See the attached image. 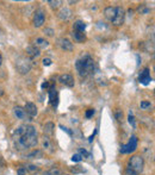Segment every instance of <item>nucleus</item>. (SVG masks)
Returning <instances> with one entry per match:
<instances>
[{"label":"nucleus","instance_id":"nucleus-1","mask_svg":"<svg viewBox=\"0 0 155 175\" xmlns=\"http://www.w3.org/2000/svg\"><path fill=\"white\" fill-rule=\"evenodd\" d=\"M37 142L38 140H37L36 128L32 125H25L24 132L18 137H16V147L19 150H25V149L36 147Z\"/></svg>","mask_w":155,"mask_h":175},{"label":"nucleus","instance_id":"nucleus-2","mask_svg":"<svg viewBox=\"0 0 155 175\" xmlns=\"http://www.w3.org/2000/svg\"><path fill=\"white\" fill-rule=\"evenodd\" d=\"M75 67H76V70H78V73H79L81 78H86L88 75L93 74V72H94V61L91 57V55L85 54L76 61Z\"/></svg>","mask_w":155,"mask_h":175},{"label":"nucleus","instance_id":"nucleus-3","mask_svg":"<svg viewBox=\"0 0 155 175\" xmlns=\"http://www.w3.org/2000/svg\"><path fill=\"white\" fill-rule=\"evenodd\" d=\"M32 67V61L27 56H19L16 60V68L20 74H27Z\"/></svg>","mask_w":155,"mask_h":175},{"label":"nucleus","instance_id":"nucleus-4","mask_svg":"<svg viewBox=\"0 0 155 175\" xmlns=\"http://www.w3.org/2000/svg\"><path fill=\"white\" fill-rule=\"evenodd\" d=\"M129 168L133 169L134 172H136L137 174L138 173H141L143 168H144V161H143V157L140 155H135L133 156L131 158H130V161H129Z\"/></svg>","mask_w":155,"mask_h":175},{"label":"nucleus","instance_id":"nucleus-5","mask_svg":"<svg viewBox=\"0 0 155 175\" xmlns=\"http://www.w3.org/2000/svg\"><path fill=\"white\" fill-rule=\"evenodd\" d=\"M136 148H137V137L133 136L128 144H124L121 147V153L122 154H131L135 151Z\"/></svg>","mask_w":155,"mask_h":175},{"label":"nucleus","instance_id":"nucleus-6","mask_svg":"<svg viewBox=\"0 0 155 175\" xmlns=\"http://www.w3.org/2000/svg\"><path fill=\"white\" fill-rule=\"evenodd\" d=\"M46 21V13L43 10H37L34 14V25L35 27H41Z\"/></svg>","mask_w":155,"mask_h":175},{"label":"nucleus","instance_id":"nucleus-7","mask_svg":"<svg viewBox=\"0 0 155 175\" xmlns=\"http://www.w3.org/2000/svg\"><path fill=\"white\" fill-rule=\"evenodd\" d=\"M124 18H125V12H124V10H123V7H117V12H116V16L114 20L111 21L114 25L116 26H121L122 24L124 23Z\"/></svg>","mask_w":155,"mask_h":175},{"label":"nucleus","instance_id":"nucleus-8","mask_svg":"<svg viewBox=\"0 0 155 175\" xmlns=\"http://www.w3.org/2000/svg\"><path fill=\"white\" fill-rule=\"evenodd\" d=\"M24 110H25V112H27V115L30 117V118H34L37 116L38 113V110H37V106L35 105L34 102H27L25 104V106H24Z\"/></svg>","mask_w":155,"mask_h":175},{"label":"nucleus","instance_id":"nucleus-9","mask_svg":"<svg viewBox=\"0 0 155 175\" xmlns=\"http://www.w3.org/2000/svg\"><path fill=\"white\" fill-rule=\"evenodd\" d=\"M138 80H140V83L142 85H148L149 82H152V76H150V73H149L148 68H144L141 72V74L138 76Z\"/></svg>","mask_w":155,"mask_h":175},{"label":"nucleus","instance_id":"nucleus-10","mask_svg":"<svg viewBox=\"0 0 155 175\" xmlns=\"http://www.w3.org/2000/svg\"><path fill=\"white\" fill-rule=\"evenodd\" d=\"M59 81H60L62 85L67 86V87H73L74 86V79L70 74H62L60 75L59 78Z\"/></svg>","mask_w":155,"mask_h":175},{"label":"nucleus","instance_id":"nucleus-11","mask_svg":"<svg viewBox=\"0 0 155 175\" xmlns=\"http://www.w3.org/2000/svg\"><path fill=\"white\" fill-rule=\"evenodd\" d=\"M59 45H60L61 49L65 50V51H72V50L74 49L73 43L69 40H67V38H60V40H59Z\"/></svg>","mask_w":155,"mask_h":175},{"label":"nucleus","instance_id":"nucleus-12","mask_svg":"<svg viewBox=\"0 0 155 175\" xmlns=\"http://www.w3.org/2000/svg\"><path fill=\"white\" fill-rule=\"evenodd\" d=\"M13 110H14V115H16V117H17L18 119H22V121H31V119H30V117L27 115L25 110H24L23 107H20V106H16Z\"/></svg>","mask_w":155,"mask_h":175},{"label":"nucleus","instance_id":"nucleus-13","mask_svg":"<svg viewBox=\"0 0 155 175\" xmlns=\"http://www.w3.org/2000/svg\"><path fill=\"white\" fill-rule=\"evenodd\" d=\"M72 14H73V12H72V10L69 7H61L57 16H59V18L61 20H68L72 17Z\"/></svg>","mask_w":155,"mask_h":175},{"label":"nucleus","instance_id":"nucleus-14","mask_svg":"<svg viewBox=\"0 0 155 175\" xmlns=\"http://www.w3.org/2000/svg\"><path fill=\"white\" fill-rule=\"evenodd\" d=\"M27 55L29 56V59H35L41 55V50L35 45H29L27 48Z\"/></svg>","mask_w":155,"mask_h":175},{"label":"nucleus","instance_id":"nucleus-15","mask_svg":"<svg viewBox=\"0 0 155 175\" xmlns=\"http://www.w3.org/2000/svg\"><path fill=\"white\" fill-rule=\"evenodd\" d=\"M116 12H117V7H114V6H109L104 10V14H105L106 19H109L110 21L114 20V18H115V16H116Z\"/></svg>","mask_w":155,"mask_h":175},{"label":"nucleus","instance_id":"nucleus-16","mask_svg":"<svg viewBox=\"0 0 155 175\" xmlns=\"http://www.w3.org/2000/svg\"><path fill=\"white\" fill-rule=\"evenodd\" d=\"M86 23L84 20H76L74 24H73V29L74 31H80V32H85V29H86Z\"/></svg>","mask_w":155,"mask_h":175},{"label":"nucleus","instance_id":"nucleus-17","mask_svg":"<svg viewBox=\"0 0 155 175\" xmlns=\"http://www.w3.org/2000/svg\"><path fill=\"white\" fill-rule=\"evenodd\" d=\"M34 45L35 47H37L41 50V49H46V48H48V45H49V42H48L46 38H42V37H40V38H37V40H36Z\"/></svg>","mask_w":155,"mask_h":175},{"label":"nucleus","instance_id":"nucleus-18","mask_svg":"<svg viewBox=\"0 0 155 175\" xmlns=\"http://www.w3.org/2000/svg\"><path fill=\"white\" fill-rule=\"evenodd\" d=\"M43 148L46 149L49 153H53L54 151V148H53V143L50 141V138L48 136H44L43 137Z\"/></svg>","mask_w":155,"mask_h":175},{"label":"nucleus","instance_id":"nucleus-19","mask_svg":"<svg viewBox=\"0 0 155 175\" xmlns=\"http://www.w3.org/2000/svg\"><path fill=\"white\" fill-rule=\"evenodd\" d=\"M54 129H55L54 123L49 121V123H47V124L44 125V128H43V131H44L46 136H53V135H54Z\"/></svg>","mask_w":155,"mask_h":175},{"label":"nucleus","instance_id":"nucleus-20","mask_svg":"<svg viewBox=\"0 0 155 175\" xmlns=\"http://www.w3.org/2000/svg\"><path fill=\"white\" fill-rule=\"evenodd\" d=\"M73 37H74V40L76 42H85L86 40V35L85 32H80V31H74L73 32Z\"/></svg>","mask_w":155,"mask_h":175},{"label":"nucleus","instance_id":"nucleus-21","mask_svg":"<svg viewBox=\"0 0 155 175\" xmlns=\"http://www.w3.org/2000/svg\"><path fill=\"white\" fill-rule=\"evenodd\" d=\"M54 100H56V102H57V93H56L55 87L53 86V87H50V89H49V101L51 104H54Z\"/></svg>","mask_w":155,"mask_h":175},{"label":"nucleus","instance_id":"nucleus-22","mask_svg":"<svg viewBox=\"0 0 155 175\" xmlns=\"http://www.w3.org/2000/svg\"><path fill=\"white\" fill-rule=\"evenodd\" d=\"M42 156H43V153L41 150H34L32 153L27 154V158H41Z\"/></svg>","mask_w":155,"mask_h":175},{"label":"nucleus","instance_id":"nucleus-23","mask_svg":"<svg viewBox=\"0 0 155 175\" xmlns=\"http://www.w3.org/2000/svg\"><path fill=\"white\" fill-rule=\"evenodd\" d=\"M43 175H60V170L56 168V167H53V168H50L47 172H44Z\"/></svg>","mask_w":155,"mask_h":175},{"label":"nucleus","instance_id":"nucleus-24","mask_svg":"<svg viewBox=\"0 0 155 175\" xmlns=\"http://www.w3.org/2000/svg\"><path fill=\"white\" fill-rule=\"evenodd\" d=\"M140 107H141L142 110H147V108L152 107V104H150V101L143 100V101H141V104H140Z\"/></svg>","mask_w":155,"mask_h":175},{"label":"nucleus","instance_id":"nucleus-25","mask_svg":"<svg viewBox=\"0 0 155 175\" xmlns=\"http://www.w3.org/2000/svg\"><path fill=\"white\" fill-rule=\"evenodd\" d=\"M48 4L50 5V7L51 8H57V7H60V5L62 4V1H60V0H56V1H48Z\"/></svg>","mask_w":155,"mask_h":175},{"label":"nucleus","instance_id":"nucleus-26","mask_svg":"<svg viewBox=\"0 0 155 175\" xmlns=\"http://www.w3.org/2000/svg\"><path fill=\"white\" fill-rule=\"evenodd\" d=\"M115 116H116V119L121 121L122 118H123V112H122V110H117V111H116V113H115Z\"/></svg>","mask_w":155,"mask_h":175},{"label":"nucleus","instance_id":"nucleus-27","mask_svg":"<svg viewBox=\"0 0 155 175\" xmlns=\"http://www.w3.org/2000/svg\"><path fill=\"white\" fill-rule=\"evenodd\" d=\"M82 160V156L80 154H75V155L72 156V161L73 162H80Z\"/></svg>","mask_w":155,"mask_h":175},{"label":"nucleus","instance_id":"nucleus-28","mask_svg":"<svg viewBox=\"0 0 155 175\" xmlns=\"http://www.w3.org/2000/svg\"><path fill=\"white\" fill-rule=\"evenodd\" d=\"M17 174L18 175H27V168H24V167H19V168L17 169Z\"/></svg>","mask_w":155,"mask_h":175},{"label":"nucleus","instance_id":"nucleus-29","mask_svg":"<svg viewBox=\"0 0 155 175\" xmlns=\"http://www.w3.org/2000/svg\"><path fill=\"white\" fill-rule=\"evenodd\" d=\"M94 115V110H93V108H90V110H87V111H86V118H91V117H92V116Z\"/></svg>","mask_w":155,"mask_h":175},{"label":"nucleus","instance_id":"nucleus-30","mask_svg":"<svg viewBox=\"0 0 155 175\" xmlns=\"http://www.w3.org/2000/svg\"><path fill=\"white\" fill-rule=\"evenodd\" d=\"M123 175H138V174H137L136 172H134L133 169L128 168L127 170H125V172H124V174H123Z\"/></svg>","mask_w":155,"mask_h":175},{"label":"nucleus","instance_id":"nucleus-31","mask_svg":"<svg viewBox=\"0 0 155 175\" xmlns=\"http://www.w3.org/2000/svg\"><path fill=\"white\" fill-rule=\"evenodd\" d=\"M128 119H129V123L133 125V128H136V124H135V118L133 117L131 115H129V117H128Z\"/></svg>","mask_w":155,"mask_h":175},{"label":"nucleus","instance_id":"nucleus-32","mask_svg":"<svg viewBox=\"0 0 155 175\" xmlns=\"http://www.w3.org/2000/svg\"><path fill=\"white\" fill-rule=\"evenodd\" d=\"M51 62L53 61L50 60V59H43V66H50Z\"/></svg>","mask_w":155,"mask_h":175},{"label":"nucleus","instance_id":"nucleus-33","mask_svg":"<svg viewBox=\"0 0 155 175\" xmlns=\"http://www.w3.org/2000/svg\"><path fill=\"white\" fill-rule=\"evenodd\" d=\"M44 34H47V36H53L54 31H53V29H46L44 30Z\"/></svg>","mask_w":155,"mask_h":175},{"label":"nucleus","instance_id":"nucleus-34","mask_svg":"<svg viewBox=\"0 0 155 175\" xmlns=\"http://www.w3.org/2000/svg\"><path fill=\"white\" fill-rule=\"evenodd\" d=\"M27 169H29L30 172H34V170H36L37 169V166H35V164H30V166H27Z\"/></svg>","mask_w":155,"mask_h":175},{"label":"nucleus","instance_id":"nucleus-35","mask_svg":"<svg viewBox=\"0 0 155 175\" xmlns=\"http://www.w3.org/2000/svg\"><path fill=\"white\" fill-rule=\"evenodd\" d=\"M60 128L62 129L63 131H66V132H67L68 135H72V131H70V130H68L67 128H65V126H62V125H60Z\"/></svg>","mask_w":155,"mask_h":175},{"label":"nucleus","instance_id":"nucleus-36","mask_svg":"<svg viewBox=\"0 0 155 175\" xmlns=\"http://www.w3.org/2000/svg\"><path fill=\"white\" fill-rule=\"evenodd\" d=\"M49 87V82H43V85H42V88L44 89V88H48Z\"/></svg>","mask_w":155,"mask_h":175},{"label":"nucleus","instance_id":"nucleus-37","mask_svg":"<svg viewBox=\"0 0 155 175\" xmlns=\"http://www.w3.org/2000/svg\"><path fill=\"white\" fill-rule=\"evenodd\" d=\"M80 153H81V154H82V155H85V156H88L87 151H86V150H84V149H81V150H80Z\"/></svg>","mask_w":155,"mask_h":175},{"label":"nucleus","instance_id":"nucleus-38","mask_svg":"<svg viewBox=\"0 0 155 175\" xmlns=\"http://www.w3.org/2000/svg\"><path fill=\"white\" fill-rule=\"evenodd\" d=\"M2 64V56H1V54H0V66Z\"/></svg>","mask_w":155,"mask_h":175},{"label":"nucleus","instance_id":"nucleus-39","mask_svg":"<svg viewBox=\"0 0 155 175\" xmlns=\"http://www.w3.org/2000/svg\"><path fill=\"white\" fill-rule=\"evenodd\" d=\"M2 94H4V91H2L1 88H0V95H2Z\"/></svg>","mask_w":155,"mask_h":175}]
</instances>
